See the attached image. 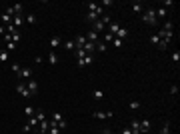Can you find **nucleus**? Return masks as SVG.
Listing matches in <instances>:
<instances>
[{
	"mask_svg": "<svg viewBox=\"0 0 180 134\" xmlns=\"http://www.w3.org/2000/svg\"><path fill=\"white\" fill-rule=\"evenodd\" d=\"M142 22H146V24H150V26H156V24H158V18H156L154 8H148L146 12H142Z\"/></svg>",
	"mask_w": 180,
	"mask_h": 134,
	"instance_id": "f257e3e1",
	"label": "nucleus"
},
{
	"mask_svg": "<svg viewBox=\"0 0 180 134\" xmlns=\"http://www.w3.org/2000/svg\"><path fill=\"white\" fill-rule=\"evenodd\" d=\"M156 36H158L160 40H164V42H170V40L174 38V30H164V28H160V32H156Z\"/></svg>",
	"mask_w": 180,
	"mask_h": 134,
	"instance_id": "f03ea898",
	"label": "nucleus"
},
{
	"mask_svg": "<svg viewBox=\"0 0 180 134\" xmlns=\"http://www.w3.org/2000/svg\"><path fill=\"white\" fill-rule=\"evenodd\" d=\"M16 92H18V94H22V96H24L26 100H28V98L32 96V94L28 92V88H26V84H24V82H18V84H16Z\"/></svg>",
	"mask_w": 180,
	"mask_h": 134,
	"instance_id": "7ed1b4c3",
	"label": "nucleus"
},
{
	"mask_svg": "<svg viewBox=\"0 0 180 134\" xmlns=\"http://www.w3.org/2000/svg\"><path fill=\"white\" fill-rule=\"evenodd\" d=\"M26 88H28L30 94H36V92H38V82H36L34 78H30V80L26 82Z\"/></svg>",
	"mask_w": 180,
	"mask_h": 134,
	"instance_id": "20e7f679",
	"label": "nucleus"
},
{
	"mask_svg": "<svg viewBox=\"0 0 180 134\" xmlns=\"http://www.w3.org/2000/svg\"><path fill=\"white\" fill-rule=\"evenodd\" d=\"M104 28H106V24H104V22H102V20H100V18H98V20H94V22H92V30H94V32H96V34H98V32H102V30H104Z\"/></svg>",
	"mask_w": 180,
	"mask_h": 134,
	"instance_id": "39448f33",
	"label": "nucleus"
},
{
	"mask_svg": "<svg viewBox=\"0 0 180 134\" xmlns=\"http://www.w3.org/2000/svg\"><path fill=\"white\" fill-rule=\"evenodd\" d=\"M86 42H92V44H98L100 42V36L94 32V30H90L88 34H86Z\"/></svg>",
	"mask_w": 180,
	"mask_h": 134,
	"instance_id": "423d86ee",
	"label": "nucleus"
},
{
	"mask_svg": "<svg viewBox=\"0 0 180 134\" xmlns=\"http://www.w3.org/2000/svg\"><path fill=\"white\" fill-rule=\"evenodd\" d=\"M150 132V120H140V134H148Z\"/></svg>",
	"mask_w": 180,
	"mask_h": 134,
	"instance_id": "0eeeda50",
	"label": "nucleus"
},
{
	"mask_svg": "<svg viewBox=\"0 0 180 134\" xmlns=\"http://www.w3.org/2000/svg\"><path fill=\"white\" fill-rule=\"evenodd\" d=\"M106 28H108V32H110L112 36H116V32H118V28H120V22H110Z\"/></svg>",
	"mask_w": 180,
	"mask_h": 134,
	"instance_id": "6e6552de",
	"label": "nucleus"
},
{
	"mask_svg": "<svg viewBox=\"0 0 180 134\" xmlns=\"http://www.w3.org/2000/svg\"><path fill=\"white\" fill-rule=\"evenodd\" d=\"M128 128L132 130V134H140V120H132Z\"/></svg>",
	"mask_w": 180,
	"mask_h": 134,
	"instance_id": "1a4fd4ad",
	"label": "nucleus"
},
{
	"mask_svg": "<svg viewBox=\"0 0 180 134\" xmlns=\"http://www.w3.org/2000/svg\"><path fill=\"white\" fill-rule=\"evenodd\" d=\"M74 44H76V48H84V44H86V36H76V38H74Z\"/></svg>",
	"mask_w": 180,
	"mask_h": 134,
	"instance_id": "9d476101",
	"label": "nucleus"
},
{
	"mask_svg": "<svg viewBox=\"0 0 180 134\" xmlns=\"http://www.w3.org/2000/svg\"><path fill=\"white\" fill-rule=\"evenodd\" d=\"M60 44H62V38H60V36H52V38H50V48H52V50Z\"/></svg>",
	"mask_w": 180,
	"mask_h": 134,
	"instance_id": "9b49d317",
	"label": "nucleus"
},
{
	"mask_svg": "<svg viewBox=\"0 0 180 134\" xmlns=\"http://www.w3.org/2000/svg\"><path fill=\"white\" fill-rule=\"evenodd\" d=\"M154 12H156V18H166L168 16V10H164L162 6L160 8H154Z\"/></svg>",
	"mask_w": 180,
	"mask_h": 134,
	"instance_id": "f8f14e48",
	"label": "nucleus"
},
{
	"mask_svg": "<svg viewBox=\"0 0 180 134\" xmlns=\"http://www.w3.org/2000/svg\"><path fill=\"white\" fill-rule=\"evenodd\" d=\"M126 36H128V30H126V28H124V26H120V28H118V32H116V36H114V38H120V40H122V38H126Z\"/></svg>",
	"mask_w": 180,
	"mask_h": 134,
	"instance_id": "ddd939ff",
	"label": "nucleus"
},
{
	"mask_svg": "<svg viewBox=\"0 0 180 134\" xmlns=\"http://www.w3.org/2000/svg\"><path fill=\"white\" fill-rule=\"evenodd\" d=\"M94 118H112V110H106V112H94Z\"/></svg>",
	"mask_w": 180,
	"mask_h": 134,
	"instance_id": "4468645a",
	"label": "nucleus"
},
{
	"mask_svg": "<svg viewBox=\"0 0 180 134\" xmlns=\"http://www.w3.org/2000/svg\"><path fill=\"white\" fill-rule=\"evenodd\" d=\"M48 62H50L52 66H56V64H58V56H56V52H54V50L48 54Z\"/></svg>",
	"mask_w": 180,
	"mask_h": 134,
	"instance_id": "2eb2a0df",
	"label": "nucleus"
},
{
	"mask_svg": "<svg viewBox=\"0 0 180 134\" xmlns=\"http://www.w3.org/2000/svg\"><path fill=\"white\" fill-rule=\"evenodd\" d=\"M20 78H28V80H30V78H32V70H30V68H22V70H20Z\"/></svg>",
	"mask_w": 180,
	"mask_h": 134,
	"instance_id": "dca6fc26",
	"label": "nucleus"
},
{
	"mask_svg": "<svg viewBox=\"0 0 180 134\" xmlns=\"http://www.w3.org/2000/svg\"><path fill=\"white\" fill-rule=\"evenodd\" d=\"M22 24H24V18H22V16H14V18H12V26L18 28V26H22Z\"/></svg>",
	"mask_w": 180,
	"mask_h": 134,
	"instance_id": "f3484780",
	"label": "nucleus"
},
{
	"mask_svg": "<svg viewBox=\"0 0 180 134\" xmlns=\"http://www.w3.org/2000/svg\"><path fill=\"white\" fill-rule=\"evenodd\" d=\"M10 70L16 74V78H20V70H22V66H20V64H16V62H14V64L10 66Z\"/></svg>",
	"mask_w": 180,
	"mask_h": 134,
	"instance_id": "a211bd4d",
	"label": "nucleus"
},
{
	"mask_svg": "<svg viewBox=\"0 0 180 134\" xmlns=\"http://www.w3.org/2000/svg\"><path fill=\"white\" fill-rule=\"evenodd\" d=\"M64 48H66V50H70V52H74V50H76L74 40H66V42H64Z\"/></svg>",
	"mask_w": 180,
	"mask_h": 134,
	"instance_id": "6ab92c4d",
	"label": "nucleus"
},
{
	"mask_svg": "<svg viewBox=\"0 0 180 134\" xmlns=\"http://www.w3.org/2000/svg\"><path fill=\"white\" fill-rule=\"evenodd\" d=\"M92 60H94V54H86V56L82 58V62H84V66H90V64H92Z\"/></svg>",
	"mask_w": 180,
	"mask_h": 134,
	"instance_id": "aec40b11",
	"label": "nucleus"
},
{
	"mask_svg": "<svg viewBox=\"0 0 180 134\" xmlns=\"http://www.w3.org/2000/svg\"><path fill=\"white\" fill-rule=\"evenodd\" d=\"M0 20H2V22H4V24H6V26H8V24H12V16H8V14H6V12H4V14H2V16H0Z\"/></svg>",
	"mask_w": 180,
	"mask_h": 134,
	"instance_id": "412c9836",
	"label": "nucleus"
},
{
	"mask_svg": "<svg viewBox=\"0 0 180 134\" xmlns=\"http://www.w3.org/2000/svg\"><path fill=\"white\" fill-rule=\"evenodd\" d=\"M24 22H28V24H36V16L30 12V14H26V18H24Z\"/></svg>",
	"mask_w": 180,
	"mask_h": 134,
	"instance_id": "4be33fe9",
	"label": "nucleus"
},
{
	"mask_svg": "<svg viewBox=\"0 0 180 134\" xmlns=\"http://www.w3.org/2000/svg\"><path fill=\"white\" fill-rule=\"evenodd\" d=\"M92 96H94V100H102L104 98V90H94Z\"/></svg>",
	"mask_w": 180,
	"mask_h": 134,
	"instance_id": "5701e85b",
	"label": "nucleus"
},
{
	"mask_svg": "<svg viewBox=\"0 0 180 134\" xmlns=\"http://www.w3.org/2000/svg\"><path fill=\"white\" fill-rule=\"evenodd\" d=\"M46 132H48V118L40 122V134H46Z\"/></svg>",
	"mask_w": 180,
	"mask_h": 134,
	"instance_id": "b1692460",
	"label": "nucleus"
},
{
	"mask_svg": "<svg viewBox=\"0 0 180 134\" xmlns=\"http://www.w3.org/2000/svg\"><path fill=\"white\" fill-rule=\"evenodd\" d=\"M160 134H170V122H168V120L162 124V130H160Z\"/></svg>",
	"mask_w": 180,
	"mask_h": 134,
	"instance_id": "393cba45",
	"label": "nucleus"
},
{
	"mask_svg": "<svg viewBox=\"0 0 180 134\" xmlns=\"http://www.w3.org/2000/svg\"><path fill=\"white\" fill-rule=\"evenodd\" d=\"M24 112H26V116H28V118H32V116L36 114V110H34L32 106H26V108H24Z\"/></svg>",
	"mask_w": 180,
	"mask_h": 134,
	"instance_id": "a878e982",
	"label": "nucleus"
},
{
	"mask_svg": "<svg viewBox=\"0 0 180 134\" xmlns=\"http://www.w3.org/2000/svg\"><path fill=\"white\" fill-rule=\"evenodd\" d=\"M8 56H10V52H8V50H0V62H6V60H8Z\"/></svg>",
	"mask_w": 180,
	"mask_h": 134,
	"instance_id": "bb28decb",
	"label": "nucleus"
},
{
	"mask_svg": "<svg viewBox=\"0 0 180 134\" xmlns=\"http://www.w3.org/2000/svg\"><path fill=\"white\" fill-rule=\"evenodd\" d=\"M142 8H144L142 2H132V10H134V12H142Z\"/></svg>",
	"mask_w": 180,
	"mask_h": 134,
	"instance_id": "cd10ccee",
	"label": "nucleus"
},
{
	"mask_svg": "<svg viewBox=\"0 0 180 134\" xmlns=\"http://www.w3.org/2000/svg\"><path fill=\"white\" fill-rule=\"evenodd\" d=\"M160 6H162L164 10H168L170 6H174V2H172V0H164V2H160Z\"/></svg>",
	"mask_w": 180,
	"mask_h": 134,
	"instance_id": "c85d7f7f",
	"label": "nucleus"
},
{
	"mask_svg": "<svg viewBox=\"0 0 180 134\" xmlns=\"http://www.w3.org/2000/svg\"><path fill=\"white\" fill-rule=\"evenodd\" d=\"M12 8H14V16H20V12H22V8H24V6H22V4H14Z\"/></svg>",
	"mask_w": 180,
	"mask_h": 134,
	"instance_id": "c756f323",
	"label": "nucleus"
},
{
	"mask_svg": "<svg viewBox=\"0 0 180 134\" xmlns=\"http://www.w3.org/2000/svg\"><path fill=\"white\" fill-rule=\"evenodd\" d=\"M162 28H164V30H174V22H172V20H166Z\"/></svg>",
	"mask_w": 180,
	"mask_h": 134,
	"instance_id": "7c9ffc66",
	"label": "nucleus"
},
{
	"mask_svg": "<svg viewBox=\"0 0 180 134\" xmlns=\"http://www.w3.org/2000/svg\"><path fill=\"white\" fill-rule=\"evenodd\" d=\"M50 120H52V122H60V120H64V118H62V114H60V112H54Z\"/></svg>",
	"mask_w": 180,
	"mask_h": 134,
	"instance_id": "2f4dec72",
	"label": "nucleus"
},
{
	"mask_svg": "<svg viewBox=\"0 0 180 134\" xmlns=\"http://www.w3.org/2000/svg\"><path fill=\"white\" fill-rule=\"evenodd\" d=\"M66 126H68V122H66V120H60V122H56V128H58V130H66Z\"/></svg>",
	"mask_w": 180,
	"mask_h": 134,
	"instance_id": "473e14b6",
	"label": "nucleus"
},
{
	"mask_svg": "<svg viewBox=\"0 0 180 134\" xmlns=\"http://www.w3.org/2000/svg\"><path fill=\"white\" fill-rule=\"evenodd\" d=\"M86 20H88V22H94V20H98L96 12H88V14H86Z\"/></svg>",
	"mask_w": 180,
	"mask_h": 134,
	"instance_id": "72a5a7b5",
	"label": "nucleus"
},
{
	"mask_svg": "<svg viewBox=\"0 0 180 134\" xmlns=\"http://www.w3.org/2000/svg\"><path fill=\"white\" fill-rule=\"evenodd\" d=\"M102 40H104V44H106V42H112V40H114V36H112L110 32H106V34L102 36Z\"/></svg>",
	"mask_w": 180,
	"mask_h": 134,
	"instance_id": "f704fd0d",
	"label": "nucleus"
},
{
	"mask_svg": "<svg viewBox=\"0 0 180 134\" xmlns=\"http://www.w3.org/2000/svg\"><path fill=\"white\" fill-rule=\"evenodd\" d=\"M26 124H28L30 128H34V126L38 124V120H36V116H32V118H28V122H26Z\"/></svg>",
	"mask_w": 180,
	"mask_h": 134,
	"instance_id": "c9c22d12",
	"label": "nucleus"
},
{
	"mask_svg": "<svg viewBox=\"0 0 180 134\" xmlns=\"http://www.w3.org/2000/svg\"><path fill=\"white\" fill-rule=\"evenodd\" d=\"M128 108H130V110H138V108H140V102H128Z\"/></svg>",
	"mask_w": 180,
	"mask_h": 134,
	"instance_id": "e433bc0d",
	"label": "nucleus"
},
{
	"mask_svg": "<svg viewBox=\"0 0 180 134\" xmlns=\"http://www.w3.org/2000/svg\"><path fill=\"white\" fill-rule=\"evenodd\" d=\"M96 50H98V52H106V44H104V42H98V44H96Z\"/></svg>",
	"mask_w": 180,
	"mask_h": 134,
	"instance_id": "4c0bfd02",
	"label": "nucleus"
},
{
	"mask_svg": "<svg viewBox=\"0 0 180 134\" xmlns=\"http://www.w3.org/2000/svg\"><path fill=\"white\" fill-rule=\"evenodd\" d=\"M172 62H174V64H178V62H180V52H178V50L172 54Z\"/></svg>",
	"mask_w": 180,
	"mask_h": 134,
	"instance_id": "58836bf2",
	"label": "nucleus"
},
{
	"mask_svg": "<svg viewBox=\"0 0 180 134\" xmlns=\"http://www.w3.org/2000/svg\"><path fill=\"white\" fill-rule=\"evenodd\" d=\"M158 48H160V50H166V48H168V42H164V40H160V42H158Z\"/></svg>",
	"mask_w": 180,
	"mask_h": 134,
	"instance_id": "ea45409f",
	"label": "nucleus"
},
{
	"mask_svg": "<svg viewBox=\"0 0 180 134\" xmlns=\"http://www.w3.org/2000/svg\"><path fill=\"white\" fill-rule=\"evenodd\" d=\"M150 42H152V44H158V42H160V38H158L156 34H152V36H150Z\"/></svg>",
	"mask_w": 180,
	"mask_h": 134,
	"instance_id": "a19ab883",
	"label": "nucleus"
},
{
	"mask_svg": "<svg viewBox=\"0 0 180 134\" xmlns=\"http://www.w3.org/2000/svg\"><path fill=\"white\" fill-rule=\"evenodd\" d=\"M112 44L116 46V48H120V46H122V40H120V38H114V40H112Z\"/></svg>",
	"mask_w": 180,
	"mask_h": 134,
	"instance_id": "79ce46f5",
	"label": "nucleus"
},
{
	"mask_svg": "<svg viewBox=\"0 0 180 134\" xmlns=\"http://www.w3.org/2000/svg\"><path fill=\"white\" fill-rule=\"evenodd\" d=\"M100 6H102V8H104V6H112V0H102Z\"/></svg>",
	"mask_w": 180,
	"mask_h": 134,
	"instance_id": "37998d69",
	"label": "nucleus"
},
{
	"mask_svg": "<svg viewBox=\"0 0 180 134\" xmlns=\"http://www.w3.org/2000/svg\"><path fill=\"white\" fill-rule=\"evenodd\" d=\"M14 48H16V42H8V48H6V50H8V52H12V50H14Z\"/></svg>",
	"mask_w": 180,
	"mask_h": 134,
	"instance_id": "c03bdc74",
	"label": "nucleus"
},
{
	"mask_svg": "<svg viewBox=\"0 0 180 134\" xmlns=\"http://www.w3.org/2000/svg\"><path fill=\"white\" fill-rule=\"evenodd\" d=\"M170 94H178V86H172V88H170Z\"/></svg>",
	"mask_w": 180,
	"mask_h": 134,
	"instance_id": "a18cd8bd",
	"label": "nucleus"
},
{
	"mask_svg": "<svg viewBox=\"0 0 180 134\" xmlns=\"http://www.w3.org/2000/svg\"><path fill=\"white\" fill-rule=\"evenodd\" d=\"M4 34H6V28H4V26H0V36H4Z\"/></svg>",
	"mask_w": 180,
	"mask_h": 134,
	"instance_id": "49530a36",
	"label": "nucleus"
},
{
	"mask_svg": "<svg viewBox=\"0 0 180 134\" xmlns=\"http://www.w3.org/2000/svg\"><path fill=\"white\" fill-rule=\"evenodd\" d=\"M102 134H112V132H110V130H108V128H106V130H102Z\"/></svg>",
	"mask_w": 180,
	"mask_h": 134,
	"instance_id": "de8ad7c7",
	"label": "nucleus"
}]
</instances>
